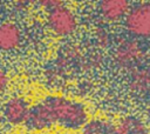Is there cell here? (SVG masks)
Wrapping results in <instances>:
<instances>
[{
	"mask_svg": "<svg viewBox=\"0 0 150 134\" xmlns=\"http://www.w3.org/2000/svg\"><path fill=\"white\" fill-rule=\"evenodd\" d=\"M87 123V112L76 101L48 96L30 108L25 125L29 129H45L54 125L76 129Z\"/></svg>",
	"mask_w": 150,
	"mask_h": 134,
	"instance_id": "1",
	"label": "cell"
},
{
	"mask_svg": "<svg viewBox=\"0 0 150 134\" xmlns=\"http://www.w3.org/2000/svg\"><path fill=\"white\" fill-rule=\"evenodd\" d=\"M47 22L50 29L59 36H68L73 34L77 26L75 14L63 5L49 9Z\"/></svg>",
	"mask_w": 150,
	"mask_h": 134,
	"instance_id": "2",
	"label": "cell"
},
{
	"mask_svg": "<svg viewBox=\"0 0 150 134\" xmlns=\"http://www.w3.org/2000/svg\"><path fill=\"white\" fill-rule=\"evenodd\" d=\"M125 27L132 35L150 38V2L141 4L130 9L125 16Z\"/></svg>",
	"mask_w": 150,
	"mask_h": 134,
	"instance_id": "3",
	"label": "cell"
},
{
	"mask_svg": "<svg viewBox=\"0 0 150 134\" xmlns=\"http://www.w3.org/2000/svg\"><path fill=\"white\" fill-rule=\"evenodd\" d=\"M30 108L27 102L21 98H12L9 99L4 107L5 119L12 125H20L27 121Z\"/></svg>",
	"mask_w": 150,
	"mask_h": 134,
	"instance_id": "4",
	"label": "cell"
},
{
	"mask_svg": "<svg viewBox=\"0 0 150 134\" xmlns=\"http://www.w3.org/2000/svg\"><path fill=\"white\" fill-rule=\"evenodd\" d=\"M21 31L14 22L0 24V49L13 51L21 43Z\"/></svg>",
	"mask_w": 150,
	"mask_h": 134,
	"instance_id": "5",
	"label": "cell"
},
{
	"mask_svg": "<svg viewBox=\"0 0 150 134\" xmlns=\"http://www.w3.org/2000/svg\"><path fill=\"white\" fill-rule=\"evenodd\" d=\"M100 12L101 14L110 21L118 20L130 11V4L125 0H103L100 2Z\"/></svg>",
	"mask_w": 150,
	"mask_h": 134,
	"instance_id": "6",
	"label": "cell"
},
{
	"mask_svg": "<svg viewBox=\"0 0 150 134\" xmlns=\"http://www.w3.org/2000/svg\"><path fill=\"white\" fill-rule=\"evenodd\" d=\"M116 126L117 134H148L146 127L144 123L136 118H125L122 119Z\"/></svg>",
	"mask_w": 150,
	"mask_h": 134,
	"instance_id": "7",
	"label": "cell"
},
{
	"mask_svg": "<svg viewBox=\"0 0 150 134\" xmlns=\"http://www.w3.org/2000/svg\"><path fill=\"white\" fill-rule=\"evenodd\" d=\"M83 134H117L116 126L102 120H91L83 126Z\"/></svg>",
	"mask_w": 150,
	"mask_h": 134,
	"instance_id": "8",
	"label": "cell"
},
{
	"mask_svg": "<svg viewBox=\"0 0 150 134\" xmlns=\"http://www.w3.org/2000/svg\"><path fill=\"white\" fill-rule=\"evenodd\" d=\"M138 54H139V52H138L137 46H135V43H131V42L125 43L117 51V58L122 63L130 62L131 60H135L138 56Z\"/></svg>",
	"mask_w": 150,
	"mask_h": 134,
	"instance_id": "9",
	"label": "cell"
},
{
	"mask_svg": "<svg viewBox=\"0 0 150 134\" xmlns=\"http://www.w3.org/2000/svg\"><path fill=\"white\" fill-rule=\"evenodd\" d=\"M134 83H135V86H136V88H142V89H146V87L150 85V76L146 74V72L144 73L143 72V74H141L137 79H135L134 81H132Z\"/></svg>",
	"mask_w": 150,
	"mask_h": 134,
	"instance_id": "10",
	"label": "cell"
},
{
	"mask_svg": "<svg viewBox=\"0 0 150 134\" xmlns=\"http://www.w3.org/2000/svg\"><path fill=\"white\" fill-rule=\"evenodd\" d=\"M7 83H8V78H7V74L5 73L4 69L0 68V93H2L6 87H7Z\"/></svg>",
	"mask_w": 150,
	"mask_h": 134,
	"instance_id": "11",
	"label": "cell"
},
{
	"mask_svg": "<svg viewBox=\"0 0 150 134\" xmlns=\"http://www.w3.org/2000/svg\"><path fill=\"white\" fill-rule=\"evenodd\" d=\"M40 4H41L42 6H46V7H48L49 9H52V8L62 6V5H63V1H59V0H47V1H41Z\"/></svg>",
	"mask_w": 150,
	"mask_h": 134,
	"instance_id": "12",
	"label": "cell"
},
{
	"mask_svg": "<svg viewBox=\"0 0 150 134\" xmlns=\"http://www.w3.org/2000/svg\"><path fill=\"white\" fill-rule=\"evenodd\" d=\"M148 118L150 119V106L148 107Z\"/></svg>",
	"mask_w": 150,
	"mask_h": 134,
	"instance_id": "13",
	"label": "cell"
},
{
	"mask_svg": "<svg viewBox=\"0 0 150 134\" xmlns=\"http://www.w3.org/2000/svg\"><path fill=\"white\" fill-rule=\"evenodd\" d=\"M0 5H1V1H0Z\"/></svg>",
	"mask_w": 150,
	"mask_h": 134,
	"instance_id": "14",
	"label": "cell"
}]
</instances>
